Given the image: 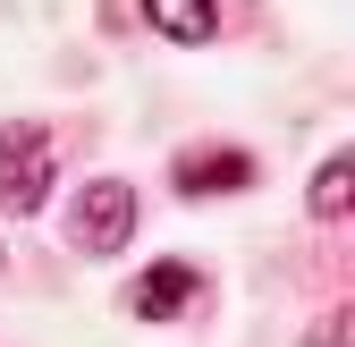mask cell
I'll list each match as a JSON object with an SVG mask.
<instances>
[{"instance_id": "1", "label": "cell", "mask_w": 355, "mask_h": 347, "mask_svg": "<svg viewBox=\"0 0 355 347\" xmlns=\"http://www.w3.org/2000/svg\"><path fill=\"white\" fill-rule=\"evenodd\" d=\"M51 169H60V144L51 127H0V212H42L51 203Z\"/></svg>"}, {"instance_id": "2", "label": "cell", "mask_w": 355, "mask_h": 347, "mask_svg": "<svg viewBox=\"0 0 355 347\" xmlns=\"http://www.w3.org/2000/svg\"><path fill=\"white\" fill-rule=\"evenodd\" d=\"M127 237H136V187H127V178L76 187V203H68V246L76 254H127Z\"/></svg>"}, {"instance_id": "3", "label": "cell", "mask_w": 355, "mask_h": 347, "mask_svg": "<svg viewBox=\"0 0 355 347\" xmlns=\"http://www.w3.org/2000/svg\"><path fill=\"white\" fill-rule=\"evenodd\" d=\"M169 187L178 195H237V187H254V153H237V144H195V153L169 161Z\"/></svg>"}, {"instance_id": "4", "label": "cell", "mask_w": 355, "mask_h": 347, "mask_svg": "<svg viewBox=\"0 0 355 347\" xmlns=\"http://www.w3.org/2000/svg\"><path fill=\"white\" fill-rule=\"evenodd\" d=\"M187 305H203V280L187 263H153L136 288H127V314H136V322H178Z\"/></svg>"}, {"instance_id": "5", "label": "cell", "mask_w": 355, "mask_h": 347, "mask_svg": "<svg viewBox=\"0 0 355 347\" xmlns=\"http://www.w3.org/2000/svg\"><path fill=\"white\" fill-rule=\"evenodd\" d=\"M144 26L169 42H211L220 34V0H144Z\"/></svg>"}, {"instance_id": "6", "label": "cell", "mask_w": 355, "mask_h": 347, "mask_svg": "<svg viewBox=\"0 0 355 347\" xmlns=\"http://www.w3.org/2000/svg\"><path fill=\"white\" fill-rule=\"evenodd\" d=\"M304 203H313V221H347V203H355V161L330 153V161L313 169V195H304Z\"/></svg>"}, {"instance_id": "7", "label": "cell", "mask_w": 355, "mask_h": 347, "mask_svg": "<svg viewBox=\"0 0 355 347\" xmlns=\"http://www.w3.org/2000/svg\"><path fill=\"white\" fill-rule=\"evenodd\" d=\"M347 322H355V314H347V305H330V314L313 322V347H355V339H347Z\"/></svg>"}]
</instances>
